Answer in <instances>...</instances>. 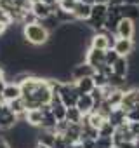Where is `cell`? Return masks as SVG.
Masks as SVG:
<instances>
[{"instance_id":"37","label":"cell","mask_w":139,"mask_h":148,"mask_svg":"<svg viewBox=\"0 0 139 148\" xmlns=\"http://www.w3.org/2000/svg\"><path fill=\"white\" fill-rule=\"evenodd\" d=\"M136 148H139V141H137V146H136Z\"/></svg>"},{"instance_id":"28","label":"cell","mask_w":139,"mask_h":148,"mask_svg":"<svg viewBox=\"0 0 139 148\" xmlns=\"http://www.w3.org/2000/svg\"><path fill=\"white\" fill-rule=\"evenodd\" d=\"M0 21H7V23H11V19H9V16L5 14V11L2 9V5H0ZM12 25V23H11Z\"/></svg>"},{"instance_id":"31","label":"cell","mask_w":139,"mask_h":148,"mask_svg":"<svg viewBox=\"0 0 139 148\" xmlns=\"http://www.w3.org/2000/svg\"><path fill=\"white\" fill-rule=\"evenodd\" d=\"M80 2H82V4H85V5H91V7H92V5L96 4L94 0H80Z\"/></svg>"},{"instance_id":"33","label":"cell","mask_w":139,"mask_h":148,"mask_svg":"<svg viewBox=\"0 0 139 148\" xmlns=\"http://www.w3.org/2000/svg\"><path fill=\"white\" fill-rule=\"evenodd\" d=\"M68 148H84V146H82V143L78 141V143H73V145H70Z\"/></svg>"},{"instance_id":"16","label":"cell","mask_w":139,"mask_h":148,"mask_svg":"<svg viewBox=\"0 0 139 148\" xmlns=\"http://www.w3.org/2000/svg\"><path fill=\"white\" fill-rule=\"evenodd\" d=\"M108 122L111 125H115V127H120V125L129 124L127 122V117H125V112L122 108H113L111 113H110V117H108Z\"/></svg>"},{"instance_id":"29","label":"cell","mask_w":139,"mask_h":148,"mask_svg":"<svg viewBox=\"0 0 139 148\" xmlns=\"http://www.w3.org/2000/svg\"><path fill=\"white\" fill-rule=\"evenodd\" d=\"M0 148H11V145L5 138H0Z\"/></svg>"},{"instance_id":"30","label":"cell","mask_w":139,"mask_h":148,"mask_svg":"<svg viewBox=\"0 0 139 148\" xmlns=\"http://www.w3.org/2000/svg\"><path fill=\"white\" fill-rule=\"evenodd\" d=\"M122 2H123L125 5H137V7H139V0H122Z\"/></svg>"},{"instance_id":"10","label":"cell","mask_w":139,"mask_h":148,"mask_svg":"<svg viewBox=\"0 0 139 148\" xmlns=\"http://www.w3.org/2000/svg\"><path fill=\"white\" fill-rule=\"evenodd\" d=\"M2 98H4L5 103H11V101H14V99L23 98V94H21V86H19L18 82H7V84L4 86V89H2Z\"/></svg>"},{"instance_id":"23","label":"cell","mask_w":139,"mask_h":148,"mask_svg":"<svg viewBox=\"0 0 139 148\" xmlns=\"http://www.w3.org/2000/svg\"><path fill=\"white\" fill-rule=\"evenodd\" d=\"M125 117L129 124H139V106H134L132 110L125 112Z\"/></svg>"},{"instance_id":"4","label":"cell","mask_w":139,"mask_h":148,"mask_svg":"<svg viewBox=\"0 0 139 148\" xmlns=\"http://www.w3.org/2000/svg\"><path fill=\"white\" fill-rule=\"evenodd\" d=\"M18 122H19V119L11 112L7 103L0 105V131H11Z\"/></svg>"},{"instance_id":"2","label":"cell","mask_w":139,"mask_h":148,"mask_svg":"<svg viewBox=\"0 0 139 148\" xmlns=\"http://www.w3.org/2000/svg\"><path fill=\"white\" fill-rule=\"evenodd\" d=\"M106 16H108V5H101V4H94L91 7V16L87 19V25L91 30L96 32H104V23H106Z\"/></svg>"},{"instance_id":"26","label":"cell","mask_w":139,"mask_h":148,"mask_svg":"<svg viewBox=\"0 0 139 148\" xmlns=\"http://www.w3.org/2000/svg\"><path fill=\"white\" fill-rule=\"evenodd\" d=\"M50 148H68V145H66V141L63 139L61 134H56V141H54V145Z\"/></svg>"},{"instance_id":"7","label":"cell","mask_w":139,"mask_h":148,"mask_svg":"<svg viewBox=\"0 0 139 148\" xmlns=\"http://www.w3.org/2000/svg\"><path fill=\"white\" fill-rule=\"evenodd\" d=\"M104 52L106 51H97V49H87L85 51V63L87 64H91L96 71L99 70V68H103L104 64H106V61H104Z\"/></svg>"},{"instance_id":"12","label":"cell","mask_w":139,"mask_h":148,"mask_svg":"<svg viewBox=\"0 0 139 148\" xmlns=\"http://www.w3.org/2000/svg\"><path fill=\"white\" fill-rule=\"evenodd\" d=\"M94 106H96V105H94L91 94H80V96L77 98L75 108H77L82 115H89V113H92V112H94Z\"/></svg>"},{"instance_id":"6","label":"cell","mask_w":139,"mask_h":148,"mask_svg":"<svg viewBox=\"0 0 139 148\" xmlns=\"http://www.w3.org/2000/svg\"><path fill=\"white\" fill-rule=\"evenodd\" d=\"M115 35H117V38H134V35H136V21L122 18L120 23L115 28Z\"/></svg>"},{"instance_id":"34","label":"cell","mask_w":139,"mask_h":148,"mask_svg":"<svg viewBox=\"0 0 139 148\" xmlns=\"http://www.w3.org/2000/svg\"><path fill=\"white\" fill-rule=\"evenodd\" d=\"M35 148H50V146H47V145H42V143H37V145H35Z\"/></svg>"},{"instance_id":"22","label":"cell","mask_w":139,"mask_h":148,"mask_svg":"<svg viewBox=\"0 0 139 148\" xmlns=\"http://www.w3.org/2000/svg\"><path fill=\"white\" fill-rule=\"evenodd\" d=\"M77 2L78 0H57V7L64 12H72L73 7L77 5Z\"/></svg>"},{"instance_id":"8","label":"cell","mask_w":139,"mask_h":148,"mask_svg":"<svg viewBox=\"0 0 139 148\" xmlns=\"http://www.w3.org/2000/svg\"><path fill=\"white\" fill-rule=\"evenodd\" d=\"M134 106H139V87H130V89L123 91V99H122L120 108L123 112H129Z\"/></svg>"},{"instance_id":"27","label":"cell","mask_w":139,"mask_h":148,"mask_svg":"<svg viewBox=\"0 0 139 148\" xmlns=\"http://www.w3.org/2000/svg\"><path fill=\"white\" fill-rule=\"evenodd\" d=\"M9 26H11V23H7V21H0V37H4V35L7 33Z\"/></svg>"},{"instance_id":"20","label":"cell","mask_w":139,"mask_h":148,"mask_svg":"<svg viewBox=\"0 0 139 148\" xmlns=\"http://www.w3.org/2000/svg\"><path fill=\"white\" fill-rule=\"evenodd\" d=\"M66 120H68L70 124H82L84 115H82L75 106H72V108H68V110H66Z\"/></svg>"},{"instance_id":"24","label":"cell","mask_w":139,"mask_h":148,"mask_svg":"<svg viewBox=\"0 0 139 148\" xmlns=\"http://www.w3.org/2000/svg\"><path fill=\"white\" fill-rule=\"evenodd\" d=\"M92 82H94L96 87H104V86H108V77L103 75V73H99V71H96L92 75Z\"/></svg>"},{"instance_id":"17","label":"cell","mask_w":139,"mask_h":148,"mask_svg":"<svg viewBox=\"0 0 139 148\" xmlns=\"http://www.w3.org/2000/svg\"><path fill=\"white\" fill-rule=\"evenodd\" d=\"M73 84H75V89H77L78 96H80V94H91V91L96 87V86H94V82H92V77H87V79L75 80Z\"/></svg>"},{"instance_id":"5","label":"cell","mask_w":139,"mask_h":148,"mask_svg":"<svg viewBox=\"0 0 139 148\" xmlns=\"http://www.w3.org/2000/svg\"><path fill=\"white\" fill-rule=\"evenodd\" d=\"M111 49H113L120 58H130V56L134 54L136 42H134V38H117Z\"/></svg>"},{"instance_id":"32","label":"cell","mask_w":139,"mask_h":148,"mask_svg":"<svg viewBox=\"0 0 139 148\" xmlns=\"http://www.w3.org/2000/svg\"><path fill=\"white\" fill-rule=\"evenodd\" d=\"M96 4H101V5H108L110 4V0H94Z\"/></svg>"},{"instance_id":"35","label":"cell","mask_w":139,"mask_h":148,"mask_svg":"<svg viewBox=\"0 0 139 148\" xmlns=\"http://www.w3.org/2000/svg\"><path fill=\"white\" fill-rule=\"evenodd\" d=\"M30 2V5H33V4H38V2H42V0H28Z\"/></svg>"},{"instance_id":"38","label":"cell","mask_w":139,"mask_h":148,"mask_svg":"<svg viewBox=\"0 0 139 148\" xmlns=\"http://www.w3.org/2000/svg\"><path fill=\"white\" fill-rule=\"evenodd\" d=\"M111 148H117V146H111Z\"/></svg>"},{"instance_id":"9","label":"cell","mask_w":139,"mask_h":148,"mask_svg":"<svg viewBox=\"0 0 139 148\" xmlns=\"http://www.w3.org/2000/svg\"><path fill=\"white\" fill-rule=\"evenodd\" d=\"M96 73V70L91 66V64H87L85 61L84 63H78V64H75L73 68H72V80L75 82V80H80V79H87V77H92Z\"/></svg>"},{"instance_id":"15","label":"cell","mask_w":139,"mask_h":148,"mask_svg":"<svg viewBox=\"0 0 139 148\" xmlns=\"http://www.w3.org/2000/svg\"><path fill=\"white\" fill-rule=\"evenodd\" d=\"M72 16H73L75 21H87L89 16H91V5H85V4H82L80 0H78L77 5L72 11Z\"/></svg>"},{"instance_id":"25","label":"cell","mask_w":139,"mask_h":148,"mask_svg":"<svg viewBox=\"0 0 139 148\" xmlns=\"http://www.w3.org/2000/svg\"><path fill=\"white\" fill-rule=\"evenodd\" d=\"M118 58H120V56H118L113 49H108V51L104 52V61H106V64H108V66H113V64H115V61H117Z\"/></svg>"},{"instance_id":"21","label":"cell","mask_w":139,"mask_h":148,"mask_svg":"<svg viewBox=\"0 0 139 148\" xmlns=\"http://www.w3.org/2000/svg\"><path fill=\"white\" fill-rule=\"evenodd\" d=\"M115 125H111L108 120L99 127V131H97V136H106V138H113V134H115Z\"/></svg>"},{"instance_id":"14","label":"cell","mask_w":139,"mask_h":148,"mask_svg":"<svg viewBox=\"0 0 139 148\" xmlns=\"http://www.w3.org/2000/svg\"><path fill=\"white\" fill-rule=\"evenodd\" d=\"M30 11L33 12V16L37 18V21H38V23H42V21H45V19L49 18V16H52V7H49V5H45L44 2H38V4H33Z\"/></svg>"},{"instance_id":"1","label":"cell","mask_w":139,"mask_h":148,"mask_svg":"<svg viewBox=\"0 0 139 148\" xmlns=\"http://www.w3.org/2000/svg\"><path fill=\"white\" fill-rule=\"evenodd\" d=\"M23 40H25V44H30L33 47L47 45L50 40V32L42 23L37 21V23L23 26Z\"/></svg>"},{"instance_id":"19","label":"cell","mask_w":139,"mask_h":148,"mask_svg":"<svg viewBox=\"0 0 139 148\" xmlns=\"http://www.w3.org/2000/svg\"><path fill=\"white\" fill-rule=\"evenodd\" d=\"M120 14H122V18L137 21L139 19V7L137 5H125V4H122L120 5Z\"/></svg>"},{"instance_id":"3","label":"cell","mask_w":139,"mask_h":148,"mask_svg":"<svg viewBox=\"0 0 139 148\" xmlns=\"http://www.w3.org/2000/svg\"><path fill=\"white\" fill-rule=\"evenodd\" d=\"M57 96H59L61 103H63L66 108H72V106H75V103H77V98H78V92H77V89H75V84H73V80H72V82H64V84L61 86V89H59Z\"/></svg>"},{"instance_id":"11","label":"cell","mask_w":139,"mask_h":148,"mask_svg":"<svg viewBox=\"0 0 139 148\" xmlns=\"http://www.w3.org/2000/svg\"><path fill=\"white\" fill-rule=\"evenodd\" d=\"M19 120L26 122L30 127H40L42 122H44V112L40 108H33V110H28L25 113V117H21Z\"/></svg>"},{"instance_id":"13","label":"cell","mask_w":139,"mask_h":148,"mask_svg":"<svg viewBox=\"0 0 139 148\" xmlns=\"http://www.w3.org/2000/svg\"><path fill=\"white\" fill-rule=\"evenodd\" d=\"M130 71V63H129V58H118L115 61V64L111 66V73H115V75L122 77V79H127Z\"/></svg>"},{"instance_id":"18","label":"cell","mask_w":139,"mask_h":148,"mask_svg":"<svg viewBox=\"0 0 139 148\" xmlns=\"http://www.w3.org/2000/svg\"><path fill=\"white\" fill-rule=\"evenodd\" d=\"M9 105V108H11V112L18 117V119H21V117H25V113L28 112V106H26V103H25V99L23 98H19V99H14V101H11V103H7Z\"/></svg>"},{"instance_id":"36","label":"cell","mask_w":139,"mask_h":148,"mask_svg":"<svg viewBox=\"0 0 139 148\" xmlns=\"http://www.w3.org/2000/svg\"><path fill=\"white\" fill-rule=\"evenodd\" d=\"M5 101H4V98H2V92H0V105H4Z\"/></svg>"}]
</instances>
